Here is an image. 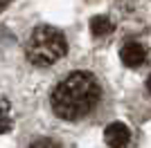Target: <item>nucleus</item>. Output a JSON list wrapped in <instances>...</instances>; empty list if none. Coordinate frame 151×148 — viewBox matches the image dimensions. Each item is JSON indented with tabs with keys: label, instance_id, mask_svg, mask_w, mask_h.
<instances>
[{
	"label": "nucleus",
	"instance_id": "f257e3e1",
	"mask_svg": "<svg viewBox=\"0 0 151 148\" xmlns=\"http://www.w3.org/2000/svg\"><path fill=\"white\" fill-rule=\"evenodd\" d=\"M101 101L99 81L90 72H72L52 90V112L63 121H83Z\"/></svg>",
	"mask_w": 151,
	"mask_h": 148
},
{
	"label": "nucleus",
	"instance_id": "f03ea898",
	"mask_svg": "<svg viewBox=\"0 0 151 148\" xmlns=\"http://www.w3.org/2000/svg\"><path fill=\"white\" fill-rule=\"evenodd\" d=\"M65 52H68L65 36L50 25H38L25 43L27 61L38 68H47L52 63H57L59 58L65 56Z\"/></svg>",
	"mask_w": 151,
	"mask_h": 148
},
{
	"label": "nucleus",
	"instance_id": "7ed1b4c3",
	"mask_svg": "<svg viewBox=\"0 0 151 148\" xmlns=\"http://www.w3.org/2000/svg\"><path fill=\"white\" fill-rule=\"evenodd\" d=\"M104 139H106V144L111 148H124L129 144V139H131V132H129V128H126L124 123L115 121V123H108L106 126Z\"/></svg>",
	"mask_w": 151,
	"mask_h": 148
},
{
	"label": "nucleus",
	"instance_id": "20e7f679",
	"mask_svg": "<svg viewBox=\"0 0 151 148\" xmlns=\"http://www.w3.org/2000/svg\"><path fill=\"white\" fill-rule=\"evenodd\" d=\"M120 58H122V63H124L126 68H138V65H142V63H145L147 49H145V45L135 43V41H129V43L122 47Z\"/></svg>",
	"mask_w": 151,
	"mask_h": 148
},
{
	"label": "nucleus",
	"instance_id": "39448f33",
	"mask_svg": "<svg viewBox=\"0 0 151 148\" xmlns=\"http://www.w3.org/2000/svg\"><path fill=\"white\" fill-rule=\"evenodd\" d=\"M14 126V112H12V105L5 97H0V135L2 132H9Z\"/></svg>",
	"mask_w": 151,
	"mask_h": 148
},
{
	"label": "nucleus",
	"instance_id": "423d86ee",
	"mask_svg": "<svg viewBox=\"0 0 151 148\" xmlns=\"http://www.w3.org/2000/svg\"><path fill=\"white\" fill-rule=\"evenodd\" d=\"M90 29H93L95 36H101V34H108V31L113 29V23L106 18V16H95L90 20Z\"/></svg>",
	"mask_w": 151,
	"mask_h": 148
},
{
	"label": "nucleus",
	"instance_id": "0eeeda50",
	"mask_svg": "<svg viewBox=\"0 0 151 148\" xmlns=\"http://www.w3.org/2000/svg\"><path fill=\"white\" fill-rule=\"evenodd\" d=\"M27 148H65L61 142L57 139H50V137H43V139H36V142H32Z\"/></svg>",
	"mask_w": 151,
	"mask_h": 148
},
{
	"label": "nucleus",
	"instance_id": "6e6552de",
	"mask_svg": "<svg viewBox=\"0 0 151 148\" xmlns=\"http://www.w3.org/2000/svg\"><path fill=\"white\" fill-rule=\"evenodd\" d=\"M7 5H9V0H0V11H2V9H5Z\"/></svg>",
	"mask_w": 151,
	"mask_h": 148
},
{
	"label": "nucleus",
	"instance_id": "1a4fd4ad",
	"mask_svg": "<svg viewBox=\"0 0 151 148\" xmlns=\"http://www.w3.org/2000/svg\"><path fill=\"white\" fill-rule=\"evenodd\" d=\"M147 90H149V92H151V76H149V79H147Z\"/></svg>",
	"mask_w": 151,
	"mask_h": 148
}]
</instances>
